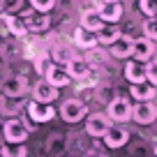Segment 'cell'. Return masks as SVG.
Masks as SVG:
<instances>
[{
	"instance_id": "cell-1",
	"label": "cell",
	"mask_w": 157,
	"mask_h": 157,
	"mask_svg": "<svg viewBox=\"0 0 157 157\" xmlns=\"http://www.w3.org/2000/svg\"><path fill=\"white\" fill-rule=\"evenodd\" d=\"M88 113H90V106L83 104L78 97L60 99V104H58V120L65 127H78V125L86 120Z\"/></svg>"
},
{
	"instance_id": "cell-2",
	"label": "cell",
	"mask_w": 157,
	"mask_h": 157,
	"mask_svg": "<svg viewBox=\"0 0 157 157\" xmlns=\"http://www.w3.org/2000/svg\"><path fill=\"white\" fill-rule=\"evenodd\" d=\"M65 134H67V127L60 120L51 123L49 129H42V146L46 157H58L65 150Z\"/></svg>"
},
{
	"instance_id": "cell-3",
	"label": "cell",
	"mask_w": 157,
	"mask_h": 157,
	"mask_svg": "<svg viewBox=\"0 0 157 157\" xmlns=\"http://www.w3.org/2000/svg\"><path fill=\"white\" fill-rule=\"evenodd\" d=\"M23 113L37 127H46V125L58 120V106H56V104H42V102H35V99H30V97H28V102H25Z\"/></svg>"
},
{
	"instance_id": "cell-4",
	"label": "cell",
	"mask_w": 157,
	"mask_h": 157,
	"mask_svg": "<svg viewBox=\"0 0 157 157\" xmlns=\"http://www.w3.org/2000/svg\"><path fill=\"white\" fill-rule=\"evenodd\" d=\"M0 132H2V139L5 143H28L30 139V129L25 127L23 118H7V120H0Z\"/></svg>"
},
{
	"instance_id": "cell-5",
	"label": "cell",
	"mask_w": 157,
	"mask_h": 157,
	"mask_svg": "<svg viewBox=\"0 0 157 157\" xmlns=\"http://www.w3.org/2000/svg\"><path fill=\"white\" fill-rule=\"evenodd\" d=\"M132 99L127 97V95H118L113 102H109L106 106V116H109V120H111L113 125H127L129 120H132Z\"/></svg>"
},
{
	"instance_id": "cell-6",
	"label": "cell",
	"mask_w": 157,
	"mask_h": 157,
	"mask_svg": "<svg viewBox=\"0 0 157 157\" xmlns=\"http://www.w3.org/2000/svg\"><path fill=\"white\" fill-rule=\"evenodd\" d=\"M65 69L69 72L72 81H76V83H97V78H95V67L81 53L74 56V58L65 65Z\"/></svg>"
},
{
	"instance_id": "cell-7",
	"label": "cell",
	"mask_w": 157,
	"mask_h": 157,
	"mask_svg": "<svg viewBox=\"0 0 157 157\" xmlns=\"http://www.w3.org/2000/svg\"><path fill=\"white\" fill-rule=\"evenodd\" d=\"M46 53H49V58H51V63H53V65L65 67V65H67L74 56H78L81 51H78L69 39H56V42H51V44H49Z\"/></svg>"
},
{
	"instance_id": "cell-8",
	"label": "cell",
	"mask_w": 157,
	"mask_h": 157,
	"mask_svg": "<svg viewBox=\"0 0 157 157\" xmlns=\"http://www.w3.org/2000/svg\"><path fill=\"white\" fill-rule=\"evenodd\" d=\"M30 86H33L30 78L7 72L2 83H0V93L7 95V97H25V95H30Z\"/></svg>"
},
{
	"instance_id": "cell-9",
	"label": "cell",
	"mask_w": 157,
	"mask_h": 157,
	"mask_svg": "<svg viewBox=\"0 0 157 157\" xmlns=\"http://www.w3.org/2000/svg\"><path fill=\"white\" fill-rule=\"evenodd\" d=\"M60 90L56 86H51L46 78H35L33 86H30V99L42 104H58L60 102Z\"/></svg>"
},
{
	"instance_id": "cell-10",
	"label": "cell",
	"mask_w": 157,
	"mask_h": 157,
	"mask_svg": "<svg viewBox=\"0 0 157 157\" xmlns=\"http://www.w3.org/2000/svg\"><path fill=\"white\" fill-rule=\"evenodd\" d=\"M81 125H83V132L88 134L90 139H102L113 123L109 120V116L104 111H90Z\"/></svg>"
},
{
	"instance_id": "cell-11",
	"label": "cell",
	"mask_w": 157,
	"mask_h": 157,
	"mask_svg": "<svg viewBox=\"0 0 157 157\" xmlns=\"http://www.w3.org/2000/svg\"><path fill=\"white\" fill-rule=\"evenodd\" d=\"M90 143H93V139L83 132V127L81 129H76V127L69 129L67 127V134H65V152H72V155L81 157L90 148Z\"/></svg>"
},
{
	"instance_id": "cell-12",
	"label": "cell",
	"mask_w": 157,
	"mask_h": 157,
	"mask_svg": "<svg viewBox=\"0 0 157 157\" xmlns=\"http://www.w3.org/2000/svg\"><path fill=\"white\" fill-rule=\"evenodd\" d=\"M21 58H25L23 39H16V37L0 39V60H2V65H12L14 60H21Z\"/></svg>"
},
{
	"instance_id": "cell-13",
	"label": "cell",
	"mask_w": 157,
	"mask_h": 157,
	"mask_svg": "<svg viewBox=\"0 0 157 157\" xmlns=\"http://www.w3.org/2000/svg\"><path fill=\"white\" fill-rule=\"evenodd\" d=\"M129 139H132V134H129V129L125 127V125H111L109 132L102 136V143H104V148L111 152V150H120V148H125L129 143Z\"/></svg>"
},
{
	"instance_id": "cell-14",
	"label": "cell",
	"mask_w": 157,
	"mask_h": 157,
	"mask_svg": "<svg viewBox=\"0 0 157 157\" xmlns=\"http://www.w3.org/2000/svg\"><path fill=\"white\" fill-rule=\"evenodd\" d=\"M132 123L148 127V125L157 123V106L155 102H134L132 106Z\"/></svg>"
},
{
	"instance_id": "cell-15",
	"label": "cell",
	"mask_w": 157,
	"mask_h": 157,
	"mask_svg": "<svg viewBox=\"0 0 157 157\" xmlns=\"http://www.w3.org/2000/svg\"><path fill=\"white\" fill-rule=\"evenodd\" d=\"M25 28H28V37H46L53 30V19L51 14H37L25 19Z\"/></svg>"
},
{
	"instance_id": "cell-16",
	"label": "cell",
	"mask_w": 157,
	"mask_h": 157,
	"mask_svg": "<svg viewBox=\"0 0 157 157\" xmlns=\"http://www.w3.org/2000/svg\"><path fill=\"white\" fill-rule=\"evenodd\" d=\"M25 102H28V97H7L0 93V120L19 118L25 111Z\"/></svg>"
},
{
	"instance_id": "cell-17",
	"label": "cell",
	"mask_w": 157,
	"mask_h": 157,
	"mask_svg": "<svg viewBox=\"0 0 157 157\" xmlns=\"http://www.w3.org/2000/svg\"><path fill=\"white\" fill-rule=\"evenodd\" d=\"M69 42H72V44L76 46L81 53H83V51H88V49H95V46H99V44H97V33H90V30H86L83 25H78V23L72 28Z\"/></svg>"
},
{
	"instance_id": "cell-18",
	"label": "cell",
	"mask_w": 157,
	"mask_h": 157,
	"mask_svg": "<svg viewBox=\"0 0 157 157\" xmlns=\"http://www.w3.org/2000/svg\"><path fill=\"white\" fill-rule=\"evenodd\" d=\"M155 51H157L155 42L141 35V37H136V39H134L132 60H139V63H148V60H152V58H155Z\"/></svg>"
},
{
	"instance_id": "cell-19",
	"label": "cell",
	"mask_w": 157,
	"mask_h": 157,
	"mask_svg": "<svg viewBox=\"0 0 157 157\" xmlns=\"http://www.w3.org/2000/svg\"><path fill=\"white\" fill-rule=\"evenodd\" d=\"M95 10H97V14L102 16L104 23H120V19L125 16L123 2H97Z\"/></svg>"
},
{
	"instance_id": "cell-20",
	"label": "cell",
	"mask_w": 157,
	"mask_h": 157,
	"mask_svg": "<svg viewBox=\"0 0 157 157\" xmlns=\"http://www.w3.org/2000/svg\"><path fill=\"white\" fill-rule=\"evenodd\" d=\"M132 49H134V37H129V35H123L118 42L106 46L111 60H129L132 58Z\"/></svg>"
},
{
	"instance_id": "cell-21",
	"label": "cell",
	"mask_w": 157,
	"mask_h": 157,
	"mask_svg": "<svg viewBox=\"0 0 157 157\" xmlns=\"http://www.w3.org/2000/svg\"><path fill=\"white\" fill-rule=\"evenodd\" d=\"M42 78H46V81H49L51 86H56L58 90H63V88H69V86L74 83L67 69H65V67H60V65H53V63H51V67L46 69V74H44Z\"/></svg>"
},
{
	"instance_id": "cell-22",
	"label": "cell",
	"mask_w": 157,
	"mask_h": 157,
	"mask_svg": "<svg viewBox=\"0 0 157 157\" xmlns=\"http://www.w3.org/2000/svg\"><path fill=\"white\" fill-rule=\"evenodd\" d=\"M127 97L134 99V102H155L157 88L152 83H148V81H143V83H132V86H129Z\"/></svg>"
},
{
	"instance_id": "cell-23",
	"label": "cell",
	"mask_w": 157,
	"mask_h": 157,
	"mask_svg": "<svg viewBox=\"0 0 157 157\" xmlns=\"http://www.w3.org/2000/svg\"><path fill=\"white\" fill-rule=\"evenodd\" d=\"M123 76L129 86L132 83H143L146 81V63H139V60H125V67H123Z\"/></svg>"
},
{
	"instance_id": "cell-24",
	"label": "cell",
	"mask_w": 157,
	"mask_h": 157,
	"mask_svg": "<svg viewBox=\"0 0 157 157\" xmlns=\"http://www.w3.org/2000/svg\"><path fill=\"white\" fill-rule=\"evenodd\" d=\"M78 25H83V28L90 30V33H99L106 23L102 21V16L97 14V10H95V7H83V10H81V14H78Z\"/></svg>"
},
{
	"instance_id": "cell-25",
	"label": "cell",
	"mask_w": 157,
	"mask_h": 157,
	"mask_svg": "<svg viewBox=\"0 0 157 157\" xmlns=\"http://www.w3.org/2000/svg\"><path fill=\"white\" fill-rule=\"evenodd\" d=\"M116 97H118V90H116V86H113L111 81H99V83H95V102H97L99 106H106V104L113 102Z\"/></svg>"
},
{
	"instance_id": "cell-26",
	"label": "cell",
	"mask_w": 157,
	"mask_h": 157,
	"mask_svg": "<svg viewBox=\"0 0 157 157\" xmlns=\"http://www.w3.org/2000/svg\"><path fill=\"white\" fill-rule=\"evenodd\" d=\"M120 37H123V28H120L118 23H106V25L97 33V44L106 49V46H111L113 42H118Z\"/></svg>"
},
{
	"instance_id": "cell-27",
	"label": "cell",
	"mask_w": 157,
	"mask_h": 157,
	"mask_svg": "<svg viewBox=\"0 0 157 157\" xmlns=\"http://www.w3.org/2000/svg\"><path fill=\"white\" fill-rule=\"evenodd\" d=\"M81 56H83V58L88 60L93 67H106L109 60H111V56H109V51L104 49V46H95V49H88V51H83Z\"/></svg>"
},
{
	"instance_id": "cell-28",
	"label": "cell",
	"mask_w": 157,
	"mask_h": 157,
	"mask_svg": "<svg viewBox=\"0 0 157 157\" xmlns=\"http://www.w3.org/2000/svg\"><path fill=\"white\" fill-rule=\"evenodd\" d=\"M7 21V30H10V37H16V39H25L28 37V28H25V21L21 16H5Z\"/></svg>"
},
{
	"instance_id": "cell-29",
	"label": "cell",
	"mask_w": 157,
	"mask_h": 157,
	"mask_svg": "<svg viewBox=\"0 0 157 157\" xmlns=\"http://www.w3.org/2000/svg\"><path fill=\"white\" fill-rule=\"evenodd\" d=\"M0 155L2 157H30V150H28V143H2Z\"/></svg>"
},
{
	"instance_id": "cell-30",
	"label": "cell",
	"mask_w": 157,
	"mask_h": 157,
	"mask_svg": "<svg viewBox=\"0 0 157 157\" xmlns=\"http://www.w3.org/2000/svg\"><path fill=\"white\" fill-rule=\"evenodd\" d=\"M25 5H28V0H0V14L2 16H14V14H19Z\"/></svg>"
},
{
	"instance_id": "cell-31",
	"label": "cell",
	"mask_w": 157,
	"mask_h": 157,
	"mask_svg": "<svg viewBox=\"0 0 157 157\" xmlns=\"http://www.w3.org/2000/svg\"><path fill=\"white\" fill-rule=\"evenodd\" d=\"M28 5L33 7L37 14H51L60 2H58V0H28Z\"/></svg>"
},
{
	"instance_id": "cell-32",
	"label": "cell",
	"mask_w": 157,
	"mask_h": 157,
	"mask_svg": "<svg viewBox=\"0 0 157 157\" xmlns=\"http://www.w3.org/2000/svg\"><path fill=\"white\" fill-rule=\"evenodd\" d=\"M81 157H111V152L104 148L102 139H93V143H90V148L83 152Z\"/></svg>"
},
{
	"instance_id": "cell-33",
	"label": "cell",
	"mask_w": 157,
	"mask_h": 157,
	"mask_svg": "<svg viewBox=\"0 0 157 157\" xmlns=\"http://www.w3.org/2000/svg\"><path fill=\"white\" fill-rule=\"evenodd\" d=\"M141 33H143V37H148V39H152V42H157V16H152V19H143Z\"/></svg>"
},
{
	"instance_id": "cell-34",
	"label": "cell",
	"mask_w": 157,
	"mask_h": 157,
	"mask_svg": "<svg viewBox=\"0 0 157 157\" xmlns=\"http://www.w3.org/2000/svg\"><path fill=\"white\" fill-rule=\"evenodd\" d=\"M136 7L146 19L157 16V0H136Z\"/></svg>"
},
{
	"instance_id": "cell-35",
	"label": "cell",
	"mask_w": 157,
	"mask_h": 157,
	"mask_svg": "<svg viewBox=\"0 0 157 157\" xmlns=\"http://www.w3.org/2000/svg\"><path fill=\"white\" fill-rule=\"evenodd\" d=\"M146 81L157 88V60H148L146 63Z\"/></svg>"
},
{
	"instance_id": "cell-36",
	"label": "cell",
	"mask_w": 157,
	"mask_h": 157,
	"mask_svg": "<svg viewBox=\"0 0 157 157\" xmlns=\"http://www.w3.org/2000/svg\"><path fill=\"white\" fill-rule=\"evenodd\" d=\"M58 157H78V155H72V152H65V150H63V152H60Z\"/></svg>"
},
{
	"instance_id": "cell-37",
	"label": "cell",
	"mask_w": 157,
	"mask_h": 157,
	"mask_svg": "<svg viewBox=\"0 0 157 157\" xmlns=\"http://www.w3.org/2000/svg\"><path fill=\"white\" fill-rule=\"evenodd\" d=\"M152 157H157V141L152 143Z\"/></svg>"
},
{
	"instance_id": "cell-38",
	"label": "cell",
	"mask_w": 157,
	"mask_h": 157,
	"mask_svg": "<svg viewBox=\"0 0 157 157\" xmlns=\"http://www.w3.org/2000/svg\"><path fill=\"white\" fill-rule=\"evenodd\" d=\"M97 2H123V0H97Z\"/></svg>"
},
{
	"instance_id": "cell-39",
	"label": "cell",
	"mask_w": 157,
	"mask_h": 157,
	"mask_svg": "<svg viewBox=\"0 0 157 157\" xmlns=\"http://www.w3.org/2000/svg\"><path fill=\"white\" fill-rule=\"evenodd\" d=\"M155 106H157V97H155Z\"/></svg>"
},
{
	"instance_id": "cell-40",
	"label": "cell",
	"mask_w": 157,
	"mask_h": 157,
	"mask_svg": "<svg viewBox=\"0 0 157 157\" xmlns=\"http://www.w3.org/2000/svg\"><path fill=\"white\" fill-rule=\"evenodd\" d=\"M37 157H46V155H37Z\"/></svg>"
},
{
	"instance_id": "cell-41",
	"label": "cell",
	"mask_w": 157,
	"mask_h": 157,
	"mask_svg": "<svg viewBox=\"0 0 157 157\" xmlns=\"http://www.w3.org/2000/svg\"><path fill=\"white\" fill-rule=\"evenodd\" d=\"M0 157H2V155H0Z\"/></svg>"
}]
</instances>
